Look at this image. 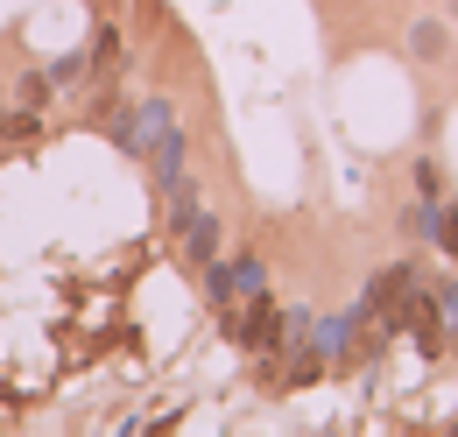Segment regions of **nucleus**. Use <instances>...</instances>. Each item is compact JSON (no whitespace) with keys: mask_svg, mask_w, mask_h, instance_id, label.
Returning <instances> with one entry per match:
<instances>
[{"mask_svg":"<svg viewBox=\"0 0 458 437\" xmlns=\"http://www.w3.org/2000/svg\"><path fill=\"white\" fill-rule=\"evenodd\" d=\"M226 331L261 360V367H268L276 346H283V304H268V289H261V296H240V304L226 311Z\"/></svg>","mask_w":458,"mask_h":437,"instance_id":"nucleus-1","label":"nucleus"},{"mask_svg":"<svg viewBox=\"0 0 458 437\" xmlns=\"http://www.w3.org/2000/svg\"><path fill=\"white\" fill-rule=\"evenodd\" d=\"M205 296H212V304H219V311H233V304H240V296H261V289H268V269H261V254H219V261H205Z\"/></svg>","mask_w":458,"mask_h":437,"instance_id":"nucleus-2","label":"nucleus"},{"mask_svg":"<svg viewBox=\"0 0 458 437\" xmlns=\"http://www.w3.org/2000/svg\"><path fill=\"white\" fill-rule=\"evenodd\" d=\"M409 282H416V269H409V261H395V269L374 275V289H367V311H374L381 325H395V304L409 296Z\"/></svg>","mask_w":458,"mask_h":437,"instance_id":"nucleus-3","label":"nucleus"},{"mask_svg":"<svg viewBox=\"0 0 458 437\" xmlns=\"http://www.w3.org/2000/svg\"><path fill=\"white\" fill-rule=\"evenodd\" d=\"M0 134H7V141H43V120H36V107L0 113Z\"/></svg>","mask_w":458,"mask_h":437,"instance_id":"nucleus-4","label":"nucleus"},{"mask_svg":"<svg viewBox=\"0 0 458 437\" xmlns=\"http://www.w3.org/2000/svg\"><path fill=\"white\" fill-rule=\"evenodd\" d=\"M50 92H57V85H50V71H29V78H21V107H43Z\"/></svg>","mask_w":458,"mask_h":437,"instance_id":"nucleus-5","label":"nucleus"},{"mask_svg":"<svg viewBox=\"0 0 458 437\" xmlns=\"http://www.w3.org/2000/svg\"><path fill=\"white\" fill-rule=\"evenodd\" d=\"M416 191H423V198H445V176H437L430 163H416Z\"/></svg>","mask_w":458,"mask_h":437,"instance_id":"nucleus-6","label":"nucleus"},{"mask_svg":"<svg viewBox=\"0 0 458 437\" xmlns=\"http://www.w3.org/2000/svg\"><path fill=\"white\" fill-rule=\"evenodd\" d=\"M452 318H458V282H452Z\"/></svg>","mask_w":458,"mask_h":437,"instance_id":"nucleus-7","label":"nucleus"}]
</instances>
